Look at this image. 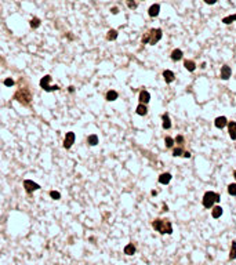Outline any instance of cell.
<instances>
[{
	"label": "cell",
	"mask_w": 236,
	"mask_h": 265,
	"mask_svg": "<svg viewBox=\"0 0 236 265\" xmlns=\"http://www.w3.org/2000/svg\"><path fill=\"white\" fill-rule=\"evenodd\" d=\"M163 37V31L160 28H150L141 37L142 44H149V46H155L160 42V39Z\"/></svg>",
	"instance_id": "1"
},
{
	"label": "cell",
	"mask_w": 236,
	"mask_h": 265,
	"mask_svg": "<svg viewBox=\"0 0 236 265\" xmlns=\"http://www.w3.org/2000/svg\"><path fill=\"white\" fill-rule=\"evenodd\" d=\"M152 226L156 232L160 235H171L173 233V224L167 218H156L153 220Z\"/></svg>",
	"instance_id": "2"
},
{
	"label": "cell",
	"mask_w": 236,
	"mask_h": 265,
	"mask_svg": "<svg viewBox=\"0 0 236 265\" xmlns=\"http://www.w3.org/2000/svg\"><path fill=\"white\" fill-rule=\"evenodd\" d=\"M14 99L18 101L19 104H22L23 107H29V104H31V101H32L31 90L26 88V87L18 88V90L15 91V94H14Z\"/></svg>",
	"instance_id": "3"
},
{
	"label": "cell",
	"mask_w": 236,
	"mask_h": 265,
	"mask_svg": "<svg viewBox=\"0 0 236 265\" xmlns=\"http://www.w3.org/2000/svg\"><path fill=\"white\" fill-rule=\"evenodd\" d=\"M221 200V195L217 192H213V191H207V192L203 195L202 199V204L206 208H211L215 203H218Z\"/></svg>",
	"instance_id": "4"
},
{
	"label": "cell",
	"mask_w": 236,
	"mask_h": 265,
	"mask_svg": "<svg viewBox=\"0 0 236 265\" xmlns=\"http://www.w3.org/2000/svg\"><path fill=\"white\" fill-rule=\"evenodd\" d=\"M50 82H51V76L46 75V76H43V78L40 79V83L39 84H40V87H42L44 91H47V93H51V91L60 90V86H57V84L51 86V84H50Z\"/></svg>",
	"instance_id": "5"
},
{
	"label": "cell",
	"mask_w": 236,
	"mask_h": 265,
	"mask_svg": "<svg viewBox=\"0 0 236 265\" xmlns=\"http://www.w3.org/2000/svg\"><path fill=\"white\" fill-rule=\"evenodd\" d=\"M23 188H25L26 193H33L35 191L40 189V185L36 184V182H33L32 179H25V181H23Z\"/></svg>",
	"instance_id": "6"
},
{
	"label": "cell",
	"mask_w": 236,
	"mask_h": 265,
	"mask_svg": "<svg viewBox=\"0 0 236 265\" xmlns=\"http://www.w3.org/2000/svg\"><path fill=\"white\" fill-rule=\"evenodd\" d=\"M75 140H76L75 132H73V131L66 132V135H65V140H64V148L65 149H70V148H72V145L75 144Z\"/></svg>",
	"instance_id": "7"
},
{
	"label": "cell",
	"mask_w": 236,
	"mask_h": 265,
	"mask_svg": "<svg viewBox=\"0 0 236 265\" xmlns=\"http://www.w3.org/2000/svg\"><path fill=\"white\" fill-rule=\"evenodd\" d=\"M232 76V69L229 65H222L221 66V72H220V78L222 79V80H228V79H231Z\"/></svg>",
	"instance_id": "8"
},
{
	"label": "cell",
	"mask_w": 236,
	"mask_h": 265,
	"mask_svg": "<svg viewBox=\"0 0 236 265\" xmlns=\"http://www.w3.org/2000/svg\"><path fill=\"white\" fill-rule=\"evenodd\" d=\"M138 101H140V104H148V102L150 101V94H149V91H146V90H141L140 91V95H138Z\"/></svg>",
	"instance_id": "9"
},
{
	"label": "cell",
	"mask_w": 236,
	"mask_h": 265,
	"mask_svg": "<svg viewBox=\"0 0 236 265\" xmlns=\"http://www.w3.org/2000/svg\"><path fill=\"white\" fill-rule=\"evenodd\" d=\"M159 14H160V4H158V3L152 4V6H150V7L148 8V15L152 17V18L158 17Z\"/></svg>",
	"instance_id": "10"
},
{
	"label": "cell",
	"mask_w": 236,
	"mask_h": 265,
	"mask_svg": "<svg viewBox=\"0 0 236 265\" xmlns=\"http://www.w3.org/2000/svg\"><path fill=\"white\" fill-rule=\"evenodd\" d=\"M163 78H164V82H166L167 84H170L175 80V73L170 69H166V70H163Z\"/></svg>",
	"instance_id": "11"
},
{
	"label": "cell",
	"mask_w": 236,
	"mask_h": 265,
	"mask_svg": "<svg viewBox=\"0 0 236 265\" xmlns=\"http://www.w3.org/2000/svg\"><path fill=\"white\" fill-rule=\"evenodd\" d=\"M226 124H228V120H226L225 116H218V117H215L214 126H215L217 128H224V127H226Z\"/></svg>",
	"instance_id": "12"
},
{
	"label": "cell",
	"mask_w": 236,
	"mask_h": 265,
	"mask_svg": "<svg viewBox=\"0 0 236 265\" xmlns=\"http://www.w3.org/2000/svg\"><path fill=\"white\" fill-rule=\"evenodd\" d=\"M182 55H184V53H182L181 48H174L171 51V54H170V57H171L173 61H175V62H178V61L182 60Z\"/></svg>",
	"instance_id": "13"
},
{
	"label": "cell",
	"mask_w": 236,
	"mask_h": 265,
	"mask_svg": "<svg viewBox=\"0 0 236 265\" xmlns=\"http://www.w3.org/2000/svg\"><path fill=\"white\" fill-rule=\"evenodd\" d=\"M228 132H229V137L231 140L236 141V122H228Z\"/></svg>",
	"instance_id": "14"
},
{
	"label": "cell",
	"mask_w": 236,
	"mask_h": 265,
	"mask_svg": "<svg viewBox=\"0 0 236 265\" xmlns=\"http://www.w3.org/2000/svg\"><path fill=\"white\" fill-rule=\"evenodd\" d=\"M162 120H163L162 126H163L164 130H170V128H171V120H170L169 113H163V115H162Z\"/></svg>",
	"instance_id": "15"
},
{
	"label": "cell",
	"mask_w": 236,
	"mask_h": 265,
	"mask_svg": "<svg viewBox=\"0 0 236 265\" xmlns=\"http://www.w3.org/2000/svg\"><path fill=\"white\" fill-rule=\"evenodd\" d=\"M158 181L160 182L162 185H167V184H170V181H171V174H170V173H163V174L159 175Z\"/></svg>",
	"instance_id": "16"
},
{
	"label": "cell",
	"mask_w": 236,
	"mask_h": 265,
	"mask_svg": "<svg viewBox=\"0 0 236 265\" xmlns=\"http://www.w3.org/2000/svg\"><path fill=\"white\" fill-rule=\"evenodd\" d=\"M119 98V94H117V91H115V90H109L107 94H105V99L107 101H116V99Z\"/></svg>",
	"instance_id": "17"
},
{
	"label": "cell",
	"mask_w": 236,
	"mask_h": 265,
	"mask_svg": "<svg viewBox=\"0 0 236 265\" xmlns=\"http://www.w3.org/2000/svg\"><path fill=\"white\" fill-rule=\"evenodd\" d=\"M211 208H213V210H211V217H213V218H220V217L222 216L224 211H222V207H221V206H215V207L213 206Z\"/></svg>",
	"instance_id": "18"
},
{
	"label": "cell",
	"mask_w": 236,
	"mask_h": 265,
	"mask_svg": "<svg viewBox=\"0 0 236 265\" xmlns=\"http://www.w3.org/2000/svg\"><path fill=\"white\" fill-rule=\"evenodd\" d=\"M123 251H124L126 255H134L135 251H137V249H135V246L133 243H129L124 246V250H123Z\"/></svg>",
	"instance_id": "19"
},
{
	"label": "cell",
	"mask_w": 236,
	"mask_h": 265,
	"mask_svg": "<svg viewBox=\"0 0 236 265\" xmlns=\"http://www.w3.org/2000/svg\"><path fill=\"white\" fill-rule=\"evenodd\" d=\"M117 36H119V32H117L116 29H109V31L107 32V40H109V42L116 40Z\"/></svg>",
	"instance_id": "20"
},
{
	"label": "cell",
	"mask_w": 236,
	"mask_h": 265,
	"mask_svg": "<svg viewBox=\"0 0 236 265\" xmlns=\"http://www.w3.org/2000/svg\"><path fill=\"white\" fill-rule=\"evenodd\" d=\"M184 66H185V69L189 70V72H193V70L196 69V64H195V61H192V60H185Z\"/></svg>",
	"instance_id": "21"
},
{
	"label": "cell",
	"mask_w": 236,
	"mask_h": 265,
	"mask_svg": "<svg viewBox=\"0 0 236 265\" xmlns=\"http://www.w3.org/2000/svg\"><path fill=\"white\" fill-rule=\"evenodd\" d=\"M135 112H137V115H140V116H145V115L148 113V108H146L145 104H138Z\"/></svg>",
	"instance_id": "22"
},
{
	"label": "cell",
	"mask_w": 236,
	"mask_h": 265,
	"mask_svg": "<svg viewBox=\"0 0 236 265\" xmlns=\"http://www.w3.org/2000/svg\"><path fill=\"white\" fill-rule=\"evenodd\" d=\"M87 144L90 146H95L97 144H98V135L97 134H90L87 137Z\"/></svg>",
	"instance_id": "23"
},
{
	"label": "cell",
	"mask_w": 236,
	"mask_h": 265,
	"mask_svg": "<svg viewBox=\"0 0 236 265\" xmlns=\"http://www.w3.org/2000/svg\"><path fill=\"white\" fill-rule=\"evenodd\" d=\"M235 21H236V14H231V15L224 17L222 18V23H225V25H231V23H234Z\"/></svg>",
	"instance_id": "24"
},
{
	"label": "cell",
	"mask_w": 236,
	"mask_h": 265,
	"mask_svg": "<svg viewBox=\"0 0 236 265\" xmlns=\"http://www.w3.org/2000/svg\"><path fill=\"white\" fill-rule=\"evenodd\" d=\"M29 25H31V28L37 29L40 25H42V21H40V18H37V17H33V18L29 21Z\"/></svg>",
	"instance_id": "25"
},
{
	"label": "cell",
	"mask_w": 236,
	"mask_h": 265,
	"mask_svg": "<svg viewBox=\"0 0 236 265\" xmlns=\"http://www.w3.org/2000/svg\"><path fill=\"white\" fill-rule=\"evenodd\" d=\"M236 258V240H234L231 244V250H229V260H235Z\"/></svg>",
	"instance_id": "26"
},
{
	"label": "cell",
	"mask_w": 236,
	"mask_h": 265,
	"mask_svg": "<svg viewBox=\"0 0 236 265\" xmlns=\"http://www.w3.org/2000/svg\"><path fill=\"white\" fill-rule=\"evenodd\" d=\"M184 148H182V146H174L173 148V156H175V158H178V156H182L184 155Z\"/></svg>",
	"instance_id": "27"
},
{
	"label": "cell",
	"mask_w": 236,
	"mask_h": 265,
	"mask_svg": "<svg viewBox=\"0 0 236 265\" xmlns=\"http://www.w3.org/2000/svg\"><path fill=\"white\" fill-rule=\"evenodd\" d=\"M164 144H166V148L171 149V148H174V144H175V141H174V138H171L170 135H167V137L164 138Z\"/></svg>",
	"instance_id": "28"
},
{
	"label": "cell",
	"mask_w": 236,
	"mask_h": 265,
	"mask_svg": "<svg viewBox=\"0 0 236 265\" xmlns=\"http://www.w3.org/2000/svg\"><path fill=\"white\" fill-rule=\"evenodd\" d=\"M174 141H175V144L178 146H184V144H185V138H184V135H181V134H178L175 138H174Z\"/></svg>",
	"instance_id": "29"
},
{
	"label": "cell",
	"mask_w": 236,
	"mask_h": 265,
	"mask_svg": "<svg viewBox=\"0 0 236 265\" xmlns=\"http://www.w3.org/2000/svg\"><path fill=\"white\" fill-rule=\"evenodd\" d=\"M228 193L231 196H236V182L228 185Z\"/></svg>",
	"instance_id": "30"
},
{
	"label": "cell",
	"mask_w": 236,
	"mask_h": 265,
	"mask_svg": "<svg viewBox=\"0 0 236 265\" xmlns=\"http://www.w3.org/2000/svg\"><path fill=\"white\" fill-rule=\"evenodd\" d=\"M126 4H127V7L130 8V10H135V8L138 7V4H137L135 0H126Z\"/></svg>",
	"instance_id": "31"
},
{
	"label": "cell",
	"mask_w": 236,
	"mask_h": 265,
	"mask_svg": "<svg viewBox=\"0 0 236 265\" xmlns=\"http://www.w3.org/2000/svg\"><path fill=\"white\" fill-rule=\"evenodd\" d=\"M50 198L54 200H60L61 199V193L57 192V191H50Z\"/></svg>",
	"instance_id": "32"
},
{
	"label": "cell",
	"mask_w": 236,
	"mask_h": 265,
	"mask_svg": "<svg viewBox=\"0 0 236 265\" xmlns=\"http://www.w3.org/2000/svg\"><path fill=\"white\" fill-rule=\"evenodd\" d=\"M3 83H4L6 87H11V86H14V83H15V82H14L11 78H7V79H4V82H3Z\"/></svg>",
	"instance_id": "33"
},
{
	"label": "cell",
	"mask_w": 236,
	"mask_h": 265,
	"mask_svg": "<svg viewBox=\"0 0 236 265\" xmlns=\"http://www.w3.org/2000/svg\"><path fill=\"white\" fill-rule=\"evenodd\" d=\"M111 13L113 14V15H116V14H119V7H112V8H111Z\"/></svg>",
	"instance_id": "34"
},
{
	"label": "cell",
	"mask_w": 236,
	"mask_h": 265,
	"mask_svg": "<svg viewBox=\"0 0 236 265\" xmlns=\"http://www.w3.org/2000/svg\"><path fill=\"white\" fill-rule=\"evenodd\" d=\"M203 2H204L206 4H210V6H213V4H215V3L218 2V0H203Z\"/></svg>",
	"instance_id": "35"
},
{
	"label": "cell",
	"mask_w": 236,
	"mask_h": 265,
	"mask_svg": "<svg viewBox=\"0 0 236 265\" xmlns=\"http://www.w3.org/2000/svg\"><path fill=\"white\" fill-rule=\"evenodd\" d=\"M182 156H184V158H187V159H189V158H191V154H189L188 151H185V152H184V155H182Z\"/></svg>",
	"instance_id": "36"
},
{
	"label": "cell",
	"mask_w": 236,
	"mask_h": 265,
	"mask_svg": "<svg viewBox=\"0 0 236 265\" xmlns=\"http://www.w3.org/2000/svg\"><path fill=\"white\" fill-rule=\"evenodd\" d=\"M68 91H69V93H75V87L69 86V87H68Z\"/></svg>",
	"instance_id": "37"
},
{
	"label": "cell",
	"mask_w": 236,
	"mask_h": 265,
	"mask_svg": "<svg viewBox=\"0 0 236 265\" xmlns=\"http://www.w3.org/2000/svg\"><path fill=\"white\" fill-rule=\"evenodd\" d=\"M234 177H235V179H236V170H235V171H234Z\"/></svg>",
	"instance_id": "38"
},
{
	"label": "cell",
	"mask_w": 236,
	"mask_h": 265,
	"mask_svg": "<svg viewBox=\"0 0 236 265\" xmlns=\"http://www.w3.org/2000/svg\"><path fill=\"white\" fill-rule=\"evenodd\" d=\"M0 60H2V58H0Z\"/></svg>",
	"instance_id": "39"
}]
</instances>
